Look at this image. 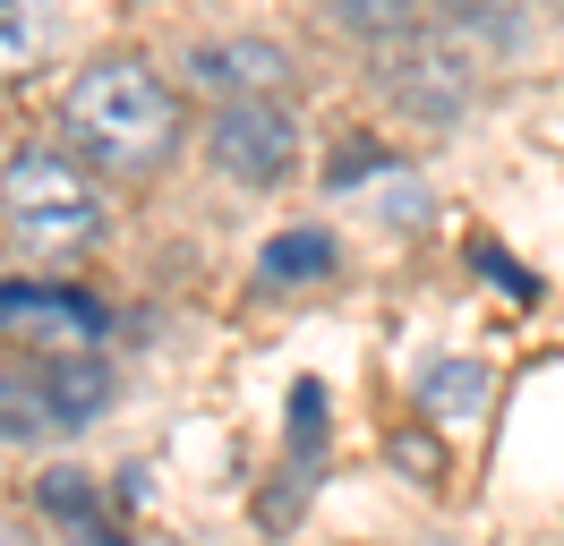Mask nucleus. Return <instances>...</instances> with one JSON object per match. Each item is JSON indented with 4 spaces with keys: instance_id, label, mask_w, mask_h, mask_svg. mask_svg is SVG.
Here are the masks:
<instances>
[{
    "instance_id": "6e6552de",
    "label": "nucleus",
    "mask_w": 564,
    "mask_h": 546,
    "mask_svg": "<svg viewBox=\"0 0 564 546\" xmlns=\"http://www.w3.org/2000/svg\"><path fill=\"white\" fill-rule=\"evenodd\" d=\"M420 410H445V418L488 410V368H470V359H436V368L420 375Z\"/></svg>"
},
{
    "instance_id": "9b49d317",
    "label": "nucleus",
    "mask_w": 564,
    "mask_h": 546,
    "mask_svg": "<svg viewBox=\"0 0 564 546\" xmlns=\"http://www.w3.org/2000/svg\"><path fill=\"white\" fill-rule=\"evenodd\" d=\"M265 273H274V282H325V273H334V231H282V239H265Z\"/></svg>"
},
{
    "instance_id": "f257e3e1",
    "label": "nucleus",
    "mask_w": 564,
    "mask_h": 546,
    "mask_svg": "<svg viewBox=\"0 0 564 546\" xmlns=\"http://www.w3.org/2000/svg\"><path fill=\"white\" fill-rule=\"evenodd\" d=\"M61 129L95 171H163L180 154V95L145 61H95L77 68Z\"/></svg>"
},
{
    "instance_id": "0eeeda50",
    "label": "nucleus",
    "mask_w": 564,
    "mask_h": 546,
    "mask_svg": "<svg viewBox=\"0 0 564 546\" xmlns=\"http://www.w3.org/2000/svg\"><path fill=\"white\" fill-rule=\"evenodd\" d=\"M35 393H43V410H52V427H86V418L111 410V368L95 350H43Z\"/></svg>"
},
{
    "instance_id": "9d476101",
    "label": "nucleus",
    "mask_w": 564,
    "mask_h": 546,
    "mask_svg": "<svg viewBox=\"0 0 564 546\" xmlns=\"http://www.w3.org/2000/svg\"><path fill=\"white\" fill-rule=\"evenodd\" d=\"M35 436H61V427H52V410L35 393V368H18V375H0V444H35Z\"/></svg>"
},
{
    "instance_id": "423d86ee",
    "label": "nucleus",
    "mask_w": 564,
    "mask_h": 546,
    "mask_svg": "<svg viewBox=\"0 0 564 546\" xmlns=\"http://www.w3.org/2000/svg\"><path fill=\"white\" fill-rule=\"evenodd\" d=\"M188 68H197V86H206V95L248 102V95H274L282 77H291V52L265 43V34H223V43H197Z\"/></svg>"
},
{
    "instance_id": "dca6fc26",
    "label": "nucleus",
    "mask_w": 564,
    "mask_h": 546,
    "mask_svg": "<svg viewBox=\"0 0 564 546\" xmlns=\"http://www.w3.org/2000/svg\"><path fill=\"white\" fill-rule=\"evenodd\" d=\"M86 546H129V538H111V529H95V538H86Z\"/></svg>"
},
{
    "instance_id": "39448f33",
    "label": "nucleus",
    "mask_w": 564,
    "mask_h": 546,
    "mask_svg": "<svg viewBox=\"0 0 564 546\" xmlns=\"http://www.w3.org/2000/svg\"><path fill=\"white\" fill-rule=\"evenodd\" d=\"M0 334L43 341V350H95L104 341V307L52 291V282H0Z\"/></svg>"
},
{
    "instance_id": "f8f14e48",
    "label": "nucleus",
    "mask_w": 564,
    "mask_h": 546,
    "mask_svg": "<svg viewBox=\"0 0 564 546\" xmlns=\"http://www.w3.org/2000/svg\"><path fill=\"white\" fill-rule=\"evenodd\" d=\"M334 9V26H351V34H402V26H420V0H325Z\"/></svg>"
},
{
    "instance_id": "1a4fd4ad",
    "label": "nucleus",
    "mask_w": 564,
    "mask_h": 546,
    "mask_svg": "<svg viewBox=\"0 0 564 546\" xmlns=\"http://www.w3.org/2000/svg\"><path fill=\"white\" fill-rule=\"evenodd\" d=\"M43 34H52V0H0V77H18L35 61Z\"/></svg>"
},
{
    "instance_id": "2eb2a0df",
    "label": "nucleus",
    "mask_w": 564,
    "mask_h": 546,
    "mask_svg": "<svg viewBox=\"0 0 564 546\" xmlns=\"http://www.w3.org/2000/svg\"><path fill=\"white\" fill-rule=\"evenodd\" d=\"M0 546H26V529H18V521H9V512H0Z\"/></svg>"
},
{
    "instance_id": "7ed1b4c3",
    "label": "nucleus",
    "mask_w": 564,
    "mask_h": 546,
    "mask_svg": "<svg viewBox=\"0 0 564 546\" xmlns=\"http://www.w3.org/2000/svg\"><path fill=\"white\" fill-rule=\"evenodd\" d=\"M377 86L402 111H420V120H454L462 102H470V52L445 43V34H427V26H402L377 52Z\"/></svg>"
},
{
    "instance_id": "4468645a",
    "label": "nucleus",
    "mask_w": 564,
    "mask_h": 546,
    "mask_svg": "<svg viewBox=\"0 0 564 546\" xmlns=\"http://www.w3.org/2000/svg\"><path fill=\"white\" fill-rule=\"evenodd\" d=\"M454 18H462L470 34L496 26V43H513V9H505V0H454Z\"/></svg>"
},
{
    "instance_id": "ddd939ff",
    "label": "nucleus",
    "mask_w": 564,
    "mask_h": 546,
    "mask_svg": "<svg viewBox=\"0 0 564 546\" xmlns=\"http://www.w3.org/2000/svg\"><path fill=\"white\" fill-rule=\"evenodd\" d=\"M43 504L61 512V521H95V504H104V487L86 470H43Z\"/></svg>"
},
{
    "instance_id": "20e7f679",
    "label": "nucleus",
    "mask_w": 564,
    "mask_h": 546,
    "mask_svg": "<svg viewBox=\"0 0 564 546\" xmlns=\"http://www.w3.org/2000/svg\"><path fill=\"white\" fill-rule=\"evenodd\" d=\"M214 163L231 171V179H248V188H265V179H282L291 171V154H300V129H291V111H282L274 95H248V102H223L214 111Z\"/></svg>"
},
{
    "instance_id": "f03ea898",
    "label": "nucleus",
    "mask_w": 564,
    "mask_h": 546,
    "mask_svg": "<svg viewBox=\"0 0 564 546\" xmlns=\"http://www.w3.org/2000/svg\"><path fill=\"white\" fill-rule=\"evenodd\" d=\"M0 231H9V248L61 265V256L104 239V188L69 154H18L0 171Z\"/></svg>"
}]
</instances>
